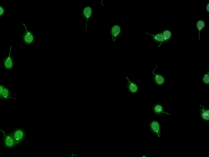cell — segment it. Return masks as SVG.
Masks as SVG:
<instances>
[{
	"mask_svg": "<svg viewBox=\"0 0 209 157\" xmlns=\"http://www.w3.org/2000/svg\"><path fill=\"white\" fill-rule=\"evenodd\" d=\"M72 155H71V157H74V156H76V155H75V154H74L73 152H72Z\"/></svg>",
	"mask_w": 209,
	"mask_h": 157,
	"instance_id": "obj_20",
	"label": "cell"
},
{
	"mask_svg": "<svg viewBox=\"0 0 209 157\" xmlns=\"http://www.w3.org/2000/svg\"><path fill=\"white\" fill-rule=\"evenodd\" d=\"M163 38V43H167L171 41L172 38V33L170 30L164 29L161 31Z\"/></svg>",
	"mask_w": 209,
	"mask_h": 157,
	"instance_id": "obj_14",
	"label": "cell"
},
{
	"mask_svg": "<svg viewBox=\"0 0 209 157\" xmlns=\"http://www.w3.org/2000/svg\"><path fill=\"white\" fill-rule=\"evenodd\" d=\"M200 106L201 108L200 109V117L202 120L205 122H207L209 121V110L207 108H205L204 107L199 105Z\"/></svg>",
	"mask_w": 209,
	"mask_h": 157,
	"instance_id": "obj_12",
	"label": "cell"
},
{
	"mask_svg": "<svg viewBox=\"0 0 209 157\" xmlns=\"http://www.w3.org/2000/svg\"><path fill=\"white\" fill-rule=\"evenodd\" d=\"M10 98H13L15 100H17V99L11 97L10 92L9 89L7 87H4L3 90H2L1 99L4 100H7Z\"/></svg>",
	"mask_w": 209,
	"mask_h": 157,
	"instance_id": "obj_15",
	"label": "cell"
},
{
	"mask_svg": "<svg viewBox=\"0 0 209 157\" xmlns=\"http://www.w3.org/2000/svg\"><path fill=\"white\" fill-rule=\"evenodd\" d=\"M195 27H196V31L198 32L199 40V41H201L200 34H201V31H203L204 29L206 27V23L203 20H199L196 22Z\"/></svg>",
	"mask_w": 209,
	"mask_h": 157,
	"instance_id": "obj_13",
	"label": "cell"
},
{
	"mask_svg": "<svg viewBox=\"0 0 209 157\" xmlns=\"http://www.w3.org/2000/svg\"><path fill=\"white\" fill-rule=\"evenodd\" d=\"M12 46H11L10 49L8 56L5 58L2 61V66L5 69L7 70H12L14 66V61L11 56V51Z\"/></svg>",
	"mask_w": 209,
	"mask_h": 157,
	"instance_id": "obj_6",
	"label": "cell"
},
{
	"mask_svg": "<svg viewBox=\"0 0 209 157\" xmlns=\"http://www.w3.org/2000/svg\"><path fill=\"white\" fill-rule=\"evenodd\" d=\"M206 11H207V12L209 13V3L208 2H207V4L206 6Z\"/></svg>",
	"mask_w": 209,
	"mask_h": 157,
	"instance_id": "obj_19",
	"label": "cell"
},
{
	"mask_svg": "<svg viewBox=\"0 0 209 157\" xmlns=\"http://www.w3.org/2000/svg\"><path fill=\"white\" fill-rule=\"evenodd\" d=\"M149 128L151 131L155 135L161 137V124L157 120H152L149 124Z\"/></svg>",
	"mask_w": 209,
	"mask_h": 157,
	"instance_id": "obj_5",
	"label": "cell"
},
{
	"mask_svg": "<svg viewBox=\"0 0 209 157\" xmlns=\"http://www.w3.org/2000/svg\"><path fill=\"white\" fill-rule=\"evenodd\" d=\"M0 130L3 134V142L5 147L8 148L14 147L16 144L12 135L10 134H6L3 130Z\"/></svg>",
	"mask_w": 209,
	"mask_h": 157,
	"instance_id": "obj_7",
	"label": "cell"
},
{
	"mask_svg": "<svg viewBox=\"0 0 209 157\" xmlns=\"http://www.w3.org/2000/svg\"><path fill=\"white\" fill-rule=\"evenodd\" d=\"M110 33L112 37V41L115 42L121 36L122 33V29L119 25L117 24L112 25L110 28Z\"/></svg>",
	"mask_w": 209,
	"mask_h": 157,
	"instance_id": "obj_4",
	"label": "cell"
},
{
	"mask_svg": "<svg viewBox=\"0 0 209 157\" xmlns=\"http://www.w3.org/2000/svg\"><path fill=\"white\" fill-rule=\"evenodd\" d=\"M146 35L151 36L152 37L153 41L156 43L159 44V48L161 47V45L163 44V38L161 31L160 32H157V33L152 34L149 33L148 32H146Z\"/></svg>",
	"mask_w": 209,
	"mask_h": 157,
	"instance_id": "obj_10",
	"label": "cell"
},
{
	"mask_svg": "<svg viewBox=\"0 0 209 157\" xmlns=\"http://www.w3.org/2000/svg\"><path fill=\"white\" fill-rule=\"evenodd\" d=\"M202 82L204 85L209 86V72L208 70L203 75L202 78Z\"/></svg>",
	"mask_w": 209,
	"mask_h": 157,
	"instance_id": "obj_16",
	"label": "cell"
},
{
	"mask_svg": "<svg viewBox=\"0 0 209 157\" xmlns=\"http://www.w3.org/2000/svg\"><path fill=\"white\" fill-rule=\"evenodd\" d=\"M157 67V64H156V67L154 69L152 72L153 80L154 82L155 83V85L158 86H163L165 82H166V80H165V77H164L163 75L159 73L155 72V71L156 70V68Z\"/></svg>",
	"mask_w": 209,
	"mask_h": 157,
	"instance_id": "obj_3",
	"label": "cell"
},
{
	"mask_svg": "<svg viewBox=\"0 0 209 157\" xmlns=\"http://www.w3.org/2000/svg\"><path fill=\"white\" fill-rule=\"evenodd\" d=\"M4 87L5 86H4L3 85H0V99H1V95H2V90H3V89Z\"/></svg>",
	"mask_w": 209,
	"mask_h": 157,
	"instance_id": "obj_18",
	"label": "cell"
},
{
	"mask_svg": "<svg viewBox=\"0 0 209 157\" xmlns=\"http://www.w3.org/2000/svg\"><path fill=\"white\" fill-rule=\"evenodd\" d=\"M6 13V10L2 6H0V17H3Z\"/></svg>",
	"mask_w": 209,
	"mask_h": 157,
	"instance_id": "obj_17",
	"label": "cell"
},
{
	"mask_svg": "<svg viewBox=\"0 0 209 157\" xmlns=\"http://www.w3.org/2000/svg\"><path fill=\"white\" fill-rule=\"evenodd\" d=\"M126 78L127 80V91L131 94L137 93L139 90V87L135 81L130 80L127 76H126Z\"/></svg>",
	"mask_w": 209,
	"mask_h": 157,
	"instance_id": "obj_9",
	"label": "cell"
},
{
	"mask_svg": "<svg viewBox=\"0 0 209 157\" xmlns=\"http://www.w3.org/2000/svg\"><path fill=\"white\" fill-rule=\"evenodd\" d=\"M25 27V31L22 36V40L24 43L26 44L30 45L32 44L34 42L35 39V35L32 31L27 30V26L24 23H22Z\"/></svg>",
	"mask_w": 209,
	"mask_h": 157,
	"instance_id": "obj_1",
	"label": "cell"
},
{
	"mask_svg": "<svg viewBox=\"0 0 209 157\" xmlns=\"http://www.w3.org/2000/svg\"><path fill=\"white\" fill-rule=\"evenodd\" d=\"M152 111L155 115L159 116L162 115L163 114H167L168 115H171L169 113L165 112L163 105L159 103L155 104L153 105Z\"/></svg>",
	"mask_w": 209,
	"mask_h": 157,
	"instance_id": "obj_11",
	"label": "cell"
},
{
	"mask_svg": "<svg viewBox=\"0 0 209 157\" xmlns=\"http://www.w3.org/2000/svg\"><path fill=\"white\" fill-rule=\"evenodd\" d=\"M93 9L91 6H86L82 8V11H81V15H82V17L86 21V28H85L86 31L87 30V23L89 20H90L93 17Z\"/></svg>",
	"mask_w": 209,
	"mask_h": 157,
	"instance_id": "obj_2",
	"label": "cell"
},
{
	"mask_svg": "<svg viewBox=\"0 0 209 157\" xmlns=\"http://www.w3.org/2000/svg\"><path fill=\"white\" fill-rule=\"evenodd\" d=\"M11 134L14 139L16 144H19L25 137L24 131L21 129H16Z\"/></svg>",
	"mask_w": 209,
	"mask_h": 157,
	"instance_id": "obj_8",
	"label": "cell"
}]
</instances>
